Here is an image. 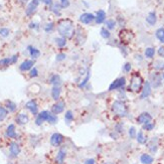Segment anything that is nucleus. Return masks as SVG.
I'll return each instance as SVG.
<instances>
[{"label":"nucleus","mask_w":164,"mask_h":164,"mask_svg":"<svg viewBox=\"0 0 164 164\" xmlns=\"http://www.w3.org/2000/svg\"><path fill=\"white\" fill-rule=\"evenodd\" d=\"M58 31L60 35L65 38H72L76 33L74 22L71 19H62L58 24Z\"/></svg>","instance_id":"nucleus-1"},{"label":"nucleus","mask_w":164,"mask_h":164,"mask_svg":"<svg viewBox=\"0 0 164 164\" xmlns=\"http://www.w3.org/2000/svg\"><path fill=\"white\" fill-rule=\"evenodd\" d=\"M143 85H144V80L139 72H134L131 77L130 84H129L128 90L132 93H139L142 90Z\"/></svg>","instance_id":"nucleus-2"},{"label":"nucleus","mask_w":164,"mask_h":164,"mask_svg":"<svg viewBox=\"0 0 164 164\" xmlns=\"http://www.w3.org/2000/svg\"><path fill=\"white\" fill-rule=\"evenodd\" d=\"M112 111L114 112L115 115H117L118 117H121V118L126 117L128 114L127 107L122 101H115L113 105H112Z\"/></svg>","instance_id":"nucleus-3"},{"label":"nucleus","mask_w":164,"mask_h":164,"mask_svg":"<svg viewBox=\"0 0 164 164\" xmlns=\"http://www.w3.org/2000/svg\"><path fill=\"white\" fill-rule=\"evenodd\" d=\"M134 38V33L131 30L123 28L119 32V39H120L121 43L124 45H127L132 41V39Z\"/></svg>","instance_id":"nucleus-4"},{"label":"nucleus","mask_w":164,"mask_h":164,"mask_svg":"<svg viewBox=\"0 0 164 164\" xmlns=\"http://www.w3.org/2000/svg\"><path fill=\"white\" fill-rule=\"evenodd\" d=\"M65 140V137L60 133H53L50 136V144L53 147H58L62 144Z\"/></svg>","instance_id":"nucleus-5"},{"label":"nucleus","mask_w":164,"mask_h":164,"mask_svg":"<svg viewBox=\"0 0 164 164\" xmlns=\"http://www.w3.org/2000/svg\"><path fill=\"white\" fill-rule=\"evenodd\" d=\"M150 85L153 88H158V87L161 86L162 84V77L161 75H159L158 72H153L150 76V81H149Z\"/></svg>","instance_id":"nucleus-6"},{"label":"nucleus","mask_w":164,"mask_h":164,"mask_svg":"<svg viewBox=\"0 0 164 164\" xmlns=\"http://www.w3.org/2000/svg\"><path fill=\"white\" fill-rule=\"evenodd\" d=\"M126 85V79L124 77H121V78L116 79L113 83L110 85L109 87V91H114V90H118V89H121L123 87H125Z\"/></svg>","instance_id":"nucleus-7"},{"label":"nucleus","mask_w":164,"mask_h":164,"mask_svg":"<svg viewBox=\"0 0 164 164\" xmlns=\"http://www.w3.org/2000/svg\"><path fill=\"white\" fill-rule=\"evenodd\" d=\"M152 120V116L148 112H143L137 117V123L140 125H145L147 123H150Z\"/></svg>","instance_id":"nucleus-8"},{"label":"nucleus","mask_w":164,"mask_h":164,"mask_svg":"<svg viewBox=\"0 0 164 164\" xmlns=\"http://www.w3.org/2000/svg\"><path fill=\"white\" fill-rule=\"evenodd\" d=\"M50 113L48 111H43L40 112L38 115H37L36 119H35V124L37 126H40L43 124V122H48V117H50Z\"/></svg>","instance_id":"nucleus-9"},{"label":"nucleus","mask_w":164,"mask_h":164,"mask_svg":"<svg viewBox=\"0 0 164 164\" xmlns=\"http://www.w3.org/2000/svg\"><path fill=\"white\" fill-rule=\"evenodd\" d=\"M38 4H39V0H31L26 7V11H25L26 15L29 16V15L33 14L37 9V7H38Z\"/></svg>","instance_id":"nucleus-10"},{"label":"nucleus","mask_w":164,"mask_h":164,"mask_svg":"<svg viewBox=\"0 0 164 164\" xmlns=\"http://www.w3.org/2000/svg\"><path fill=\"white\" fill-rule=\"evenodd\" d=\"M65 108V102L60 101V102H57L55 104L53 105V107H51V113L55 114V115L60 114V113H62V112H64Z\"/></svg>","instance_id":"nucleus-11"},{"label":"nucleus","mask_w":164,"mask_h":164,"mask_svg":"<svg viewBox=\"0 0 164 164\" xmlns=\"http://www.w3.org/2000/svg\"><path fill=\"white\" fill-rule=\"evenodd\" d=\"M151 92H152V87L150 85V83L148 81L145 82L144 85H143L142 94H141V96H140V98H141V99H146V98H148L149 96L151 95Z\"/></svg>","instance_id":"nucleus-12"},{"label":"nucleus","mask_w":164,"mask_h":164,"mask_svg":"<svg viewBox=\"0 0 164 164\" xmlns=\"http://www.w3.org/2000/svg\"><path fill=\"white\" fill-rule=\"evenodd\" d=\"M9 153L10 156L12 157H17L20 153V147L16 142H12L9 145Z\"/></svg>","instance_id":"nucleus-13"},{"label":"nucleus","mask_w":164,"mask_h":164,"mask_svg":"<svg viewBox=\"0 0 164 164\" xmlns=\"http://www.w3.org/2000/svg\"><path fill=\"white\" fill-rule=\"evenodd\" d=\"M94 19H95V16L92 13H83L80 16V21L84 23V24H90L91 22L94 21Z\"/></svg>","instance_id":"nucleus-14"},{"label":"nucleus","mask_w":164,"mask_h":164,"mask_svg":"<svg viewBox=\"0 0 164 164\" xmlns=\"http://www.w3.org/2000/svg\"><path fill=\"white\" fill-rule=\"evenodd\" d=\"M34 65V62L31 60H24V62H22L21 65H19V70L21 72H27V71H30V70L32 69V67H33Z\"/></svg>","instance_id":"nucleus-15"},{"label":"nucleus","mask_w":164,"mask_h":164,"mask_svg":"<svg viewBox=\"0 0 164 164\" xmlns=\"http://www.w3.org/2000/svg\"><path fill=\"white\" fill-rule=\"evenodd\" d=\"M65 157H67V151L65 148H62L60 149V151L58 152L57 156H55V161L58 164H64Z\"/></svg>","instance_id":"nucleus-16"},{"label":"nucleus","mask_w":164,"mask_h":164,"mask_svg":"<svg viewBox=\"0 0 164 164\" xmlns=\"http://www.w3.org/2000/svg\"><path fill=\"white\" fill-rule=\"evenodd\" d=\"M25 107L27 108V109L29 110L30 112H31V114L33 115H36L37 112H38V108H37V104L36 102L34 100H30L28 102L25 104Z\"/></svg>","instance_id":"nucleus-17"},{"label":"nucleus","mask_w":164,"mask_h":164,"mask_svg":"<svg viewBox=\"0 0 164 164\" xmlns=\"http://www.w3.org/2000/svg\"><path fill=\"white\" fill-rule=\"evenodd\" d=\"M16 123L19 124V125H26L29 121V118L26 114L24 113H19L16 116Z\"/></svg>","instance_id":"nucleus-18"},{"label":"nucleus","mask_w":164,"mask_h":164,"mask_svg":"<svg viewBox=\"0 0 164 164\" xmlns=\"http://www.w3.org/2000/svg\"><path fill=\"white\" fill-rule=\"evenodd\" d=\"M6 136L8 138H11V139H15L17 138V133L15 131V126L14 124H10L8 125L7 129H6Z\"/></svg>","instance_id":"nucleus-19"},{"label":"nucleus","mask_w":164,"mask_h":164,"mask_svg":"<svg viewBox=\"0 0 164 164\" xmlns=\"http://www.w3.org/2000/svg\"><path fill=\"white\" fill-rule=\"evenodd\" d=\"M95 20L98 24H102L103 22H105V20H106V12L104 10L97 11V14L95 16Z\"/></svg>","instance_id":"nucleus-20"},{"label":"nucleus","mask_w":164,"mask_h":164,"mask_svg":"<svg viewBox=\"0 0 164 164\" xmlns=\"http://www.w3.org/2000/svg\"><path fill=\"white\" fill-rule=\"evenodd\" d=\"M146 22L148 23L149 25H155L157 22V15L155 11H151V12L148 13L146 17Z\"/></svg>","instance_id":"nucleus-21"},{"label":"nucleus","mask_w":164,"mask_h":164,"mask_svg":"<svg viewBox=\"0 0 164 164\" xmlns=\"http://www.w3.org/2000/svg\"><path fill=\"white\" fill-rule=\"evenodd\" d=\"M60 93H62V88L60 86H53L51 89V97L53 100L58 101L60 97Z\"/></svg>","instance_id":"nucleus-22"},{"label":"nucleus","mask_w":164,"mask_h":164,"mask_svg":"<svg viewBox=\"0 0 164 164\" xmlns=\"http://www.w3.org/2000/svg\"><path fill=\"white\" fill-rule=\"evenodd\" d=\"M154 161V158L150 154L144 153L140 156V162L142 164H152Z\"/></svg>","instance_id":"nucleus-23"},{"label":"nucleus","mask_w":164,"mask_h":164,"mask_svg":"<svg viewBox=\"0 0 164 164\" xmlns=\"http://www.w3.org/2000/svg\"><path fill=\"white\" fill-rule=\"evenodd\" d=\"M28 51H29V55H30V57H31L33 60H35V58H37L40 55V51H39L37 48H33V46H31V45H29L28 48Z\"/></svg>","instance_id":"nucleus-24"},{"label":"nucleus","mask_w":164,"mask_h":164,"mask_svg":"<svg viewBox=\"0 0 164 164\" xmlns=\"http://www.w3.org/2000/svg\"><path fill=\"white\" fill-rule=\"evenodd\" d=\"M148 148L152 153H155L158 149V143H157V138H153L148 144Z\"/></svg>","instance_id":"nucleus-25"},{"label":"nucleus","mask_w":164,"mask_h":164,"mask_svg":"<svg viewBox=\"0 0 164 164\" xmlns=\"http://www.w3.org/2000/svg\"><path fill=\"white\" fill-rule=\"evenodd\" d=\"M136 140L139 144H146L147 143V137L145 136L144 133L142 131H139L137 133V136H136Z\"/></svg>","instance_id":"nucleus-26"},{"label":"nucleus","mask_w":164,"mask_h":164,"mask_svg":"<svg viewBox=\"0 0 164 164\" xmlns=\"http://www.w3.org/2000/svg\"><path fill=\"white\" fill-rule=\"evenodd\" d=\"M156 38L160 41L161 43H164V27H160L156 30L155 32Z\"/></svg>","instance_id":"nucleus-27"},{"label":"nucleus","mask_w":164,"mask_h":164,"mask_svg":"<svg viewBox=\"0 0 164 164\" xmlns=\"http://www.w3.org/2000/svg\"><path fill=\"white\" fill-rule=\"evenodd\" d=\"M50 84L53 86H60L62 84V80L58 75H53L50 77Z\"/></svg>","instance_id":"nucleus-28"},{"label":"nucleus","mask_w":164,"mask_h":164,"mask_svg":"<svg viewBox=\"0 0 164 164\" xmlns=\"http://www.w3.org/2000/svg\"><path fill=\"white\" fill-rule=\"evenodd\" d=\"M6 109L9 112H15L16 109H17V106H16V104L14 102H12V101H7L6 102Z\"/></svg>","instance_id":"nucleus-29"},{"label":"nucleus","mask_w":164,"mask_h":164,"mask_svg":"<svg viewBox=\"0 0 164 164\" xmlns=\"http://www.w3.org/2000/svg\"><path fill=\"white\" fill-rule=\"evenodd\" d=\"M144 55L147 58H152L155 55V50H154V48H147L145 50Z\"/></svg>","instance_id":"nucleus-30"},{"label":"nucleus","mask_w":164,"mask_h":164,"mask_svg":"<svg viewBox=\"0 0 164 164\" xmlns=\"http://www.w3.org/2000/svg\"><path fill=\"white\" fill-rule=\"evenodd\" d=\"M72 120H74V114H72V111H67V113H65V123H67V125H70V124L72 122Z\"/></svg>","instance_id":"nucleus-31"},{"label":"nucleus","mask_w":164,"mask_h":164,"mask_svg":"<svg viewBox=\"0 0 164 164\" xmlns=\"http://www.w3.org/2000/svg\"><path fill=\"white\" fill-rule=\"evenodd\" d=\"M55 41L58 48H64V46H65V44H67V40H65V37H57L55 39Z\"/></svg>","instance_id":"nucleus-32"},{"label":"nucleus","mask_w":164,"mask_h":164,"mask_svg":"<svg viewBox=\"0 0 164 164\" xmlns=\"http://www.w3.org/2000/svg\"><path fill=\"white\" fill-rule=\"evenodd\" d=\"M7 114H8V110L6 108L0 107V122L5 120V118L7 117Z\"/></svg>","instance_id":"nucleus-33"},{"label":"nucleus","mask_w":164,"mask_h":164,"mask_svg":"<svg viewBox=\"0 0 164 164\" xmlns=\"http://www.w3.org/2000/svg\"><path fill=\"white\" fill-rule=\"evenodd\" d=\"M100 33H101V35H102L103 38H105V39L110 38V36H111V33H110L109 29L105 28V27H102V28H101Z\"/></svg>","instance_id":"nucleus-34"},{"label":"nucleus","mask_w":164,"mask_h":164,"mask_svg":"<svg viewBox=\"0 0 164 164\" xmlns=\"http://www.w3.org/2000/svg\"><path fill=\"white\" fill-rule=\"evenodd\" d=\"M128 134H129V137H130L131 139H134V138H136V136H137V131H136V128L133 127V126L129 128Z\"/></svg>","instance_id":"nucleus-35"},{"label":"nucleus","mask_w":164,"mask_h":164,"mask_svg":"<svg viewBox=\"0 0 164 164\" xmlns=\"http://www.w3.org/2000/svg\"><path fill=\"white\" fill-rule=\"evenodd\" d=\"M60 8H62L60 7V4H58V3H55V4L51 5V11H53V13H55L57 15H60Z\"/></svg>","instance_id":"nucleus-36"},{"label":"nucleus","mask_w":164,"mask_h":164,"mask_svg":"<svg viewBox=\"0 0 164 164\" xmlns=\"http://www.w3.org/2000/svg\"><path fill=\"white\" fill-rule=\"evenodd\" d=\"M48 122L50 124H51V125H55V124H57V123H58V117H57V115L50 114V117H48Z\"/></svg>","instance_id":"nucleus-37"},{"label":"nucleus","mask_w":164,"mask_h":164,"mask_svg":"<svg viewBox=\"0 0 164 164\" xmlns=\"http://www.w3.org/2000/svg\"><path fill=\"white\" fill-rule=\"evenodd\" d=\"M106 25H107V29H114L115 26H116V21L113 19H109L106 21Z\"/></svg>","instance_id":"nucleus-38"},{"label":"nucleus","mask_w":164,"mask_h":164,"mask_svg":"<svg viewBox=\"0 0 164 164\" xmlns=\"http://www.w3.org/2000/svg\"><path fill=\"white\" fill-rule=\"evenodd\" d=\"M154 127H155V124L150 122V123H147V124H145V125H143V130L151 131V130H153Z\"/></svg>","instance_id":"nucleus-39"},{"label":"nucleus","mask_w":164,"mask_h":164,"mask_svg":"<svg viewBox=\"0 0 164 164\" xmlns=\"http://www.w3.org/2000/svg\"><path fill=\"white\" fill-rule=\"evenodd\" d=\"M11 65L10 58H3V60H0V67H7V65Z\"/></svg>","instance_id":"nucleus-40"},{"label":"nucleus","mask_w":164,"mask_h":164,"mask_svg":"<svg viewBox=\"0 0 164 164\" xmlns=\"http://www.w3.org/2000/svg\"><path fill=\"white\" fill-rule=\"evenodd\" d=\"M155 69L157 70V71H161V70H164V62H160V60L156 62Z\"/></svg>","instance_id":"nucleus-41"},{"label":"nucleus","mask_w":164,"mask_h":164,"mask_svg":"<svg viewBox=\"0 0 164 164\" xmlns=\"http://www.w3.org/2000/svg\"><path fill=\"white\" fill-rule=\"evenodd\" d=\"M37 75H38V71H37V69L36 67H32L29 72L30 78H35V77H37Z\"/></svg>","instance_id":"nucleus-42"},{"label":"nucleus","mask_w":164,"mask_h":164,"mask_svg":"<svg viewBox=\"0 0 164 164\" xmlns=\"http://www.w3.org/2000/svg\"><path fill=\"white\" fill-rule=\"evenodd\" d=\"M0 35L2 37H7L9 35V29L8 28H1L0 29Z\"/></svg>","instance_id":"nucleus-43"},{"label":"nucleus","mask_w":164,"mask_h":164,"mask_svg":"<svg viewBox=\"0 0 164 164\" xmlns=\"http://www.w3.org/2000/svg\"><path fill=\"white\" fill-rule=\"evenodd\" d=\"M60 5L62 8H67L70 6V1L69 0H60Z\"/></svg>","instance_id":"nucleus-44"},{"label":"nucleus","mask_w":164,"mask_h":164,"mask_svg":"<svg viewBox=\"0 0 164 164\" xmlns=\"http://www.w3.org/2000/svg\"><path fill=\"white\" fill-rule=\"evenodd\" d=\"M131 69H132V65H131L130 62H126V64L124 65V67H123V71L125 72H129L131 71Z\"/></svg>","instance_id":"nucleus-45"},{"label":"nucleus","mask_w":164,"mask_h":164,"mask_svg":"<svg viewBox=\"0 0 164 164\" xmlns=\"http://www.w3.org/2000/svg\"><path fill=\"white\" fill-rule=\"evenodd\" d=\"M53 29V22L48 23V24L45 25V27H44V30H45L46 32H50V31H51Z\"/></svg>","instance_id":"nucleus-46"},{"label":"nucleus","mask_w":164,"mask_h":164,"mask_svg":"<svg viewBox=\"0 0 164 164\" xmlns=\"http://www.w3.org/2000/svg\"><path fill=\"white\" fill-rule=\"evenodd\" d=\"M89 78H90V71L88 72V75H87V78L84 80L83 82H82L81 84H80V88H84L85 87V85L87 83H88V81H89Z\"/></svg>","instance_id":"nucleus-47"},{"label":"nucleus","mask_w":164,"mask_h":164,"mask_svg":"<svg viewBox=\"0 0 164 164\" xmlns=\"http://www.w3.org/2000/svg\"><path fill=\"white\" fill-rule=\"evenodd\" d=\"M65 58H67V55H65V53H58L57 55V58H55V60H57V62H62Z\"/></svg>","instance_id":"nucleus-48"},{"label":"nucleus","mask_w":164,"mask_h":164,"mask_svg":"<svg viewBox=\"0 0 164 164\" xmlns=\"http://www.w3.org/2000/svg\"><path fill=\"white\" fill-rule=\"evenodd\" d=\"M157 53H158L159 57L164 58V46H160L158 48V50H157Z\"/></svg>","instance_id":"nucleus-49"},{"label":"nucleus","mask_w":164,"mask_h":164,"mask_svg":"<svg viewBox=\"0 0 164 164\" xmlns=\"http://www.w3.org/2000/svg\"><path fill=\"white\" fill-rule=\"evenodd\" d=\"M84 164H96V160L94 158H88L85 160Z\"/></svg>","instance_id":"nucleus-50"},{"label":"nucleus","mask_w":164,"mask_h":164,"mask_svg":"<svg viewBox=\"0 0 164 164\" xmlns=\"http://www.w3.org/2000/svg\"><path fill=\"white\" fill-rule=\"evenodd\" d=\"M29 27L31 29H37L38 28V23H35V22H31L29 24Z\"/></svg>","instance_id":"nucleus-51"},{"label":"nucleus","mask_w":164,"mask_h":164,"mask_svg":"<svg viewBox=\"0 0 164 164\" xmlns=\"http://www.w3.org/2000/svg\"><path fill=\"white\" fill-rule=\"evenodd\" d=\"M116 131L118 133H122L123 132V126H122L121 124H118V125L116 126Z\"/></svg>","instance_id":"nucleus-52"},{"label":"nucleus","mask_w":164,"mask_h":164,"mask_svg":"<svg viewBox=\"0 0 164 164\" xmlns=\"http://www.w3.org/2000/svg\"><path fill=\"white\" fill-rule=\"evenodd\" d=\"M17 58H18V55H13V57L10 58L11 64H15V62H17Z\"/></svg>","instance_id":"nucleus-53"},{"label":"nucleus","mask_w":164,"mask_h":164,"mask_svg":"<svg viewBox=\"0 0 164 164\" xmlns=\"http://www.w3.org/2000/svg\"><path fill=\"white\" fill-rule=\"evenodd\" d=\"M46 5H53V0H41Z\"/></svg>","instance_id":"nucleus-54"},{"label":"nucleus","mask_w":164,"mask_h":164,"mask_svg":"<svg viewBox=\"0 0 164 164\" xmlns=\"http://www.w3.org/2000/svg\"><path fill=\"white\" fill-rule=\"evenodd\" d=\"M102 164H115V163L111 162V161H107V162H104V163H102Z\"/></svg>","instance_id":"nucleus-55"},{"label":"nucleus","mask_w":164,"mask_h":164,"mask_svg":"<svg viewBox=\"0 0 164 164\" xmlns=\"http://www.w3.org/2000/svg\"><path fill=\"white\" fill-rule=\"evenodd\" d=\"M19 1H21V2H24V3H25V2L29 1V0H19Z\"/></svg>","instance_id":"nucleus-56"},{"label":"nucleus","mask_w":164,"mask_h":164,"mask_svg":"<svg viewBox=\"0 0 164 164\" xmlns=\"http://www.w3.org/2000/svg\"><path fill=\"white\" fill-rule=\"evenodd\" d=\"M161 77H162V79L164 80V72H163V74H162V75H161Z\"/></svg>","instance_id":"nucleus-57"}]
</instances>
